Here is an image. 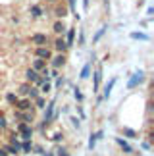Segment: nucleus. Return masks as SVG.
<instances>
[{
  "instance_id": "cd10ccee",
  "label": "nucleus",
  "mask_w": 154,
  "mask_h": 156,
  "mask_svg": "<svg viewBox=\"0 0 154 156\" xmlns=\"http://www.w3.org/2000/svg\"><path fill=\"white\" fill-rule=\"evenodd\" d=\"M73 97H75L77 102H83V93L79 91V89H73Z\"/></svg>"
},
{
  "instance_id": "ea45409f",
  "label": "nucleus",
  "mask_w": 154,
  "mask_h": 156,
  "mask_svg": "<svg viewBox=\"0 0 154 156\" xmlns=\"http://www.w3.org/2000/svg\"><path fill=\"white\" fill-rule=\"evenodd\" d=\"M2 133H4V131H2V129H0V135H2Z\"/></svg>"
},
{
  "instance_id": "f3484780",
  "label": "nucleus",
  "mask_w": 154,
  "mask_h": 156,
  "mask_svg": "<svg viewBox=\"0 0 154 156\" xmlns=\"http://www.w3.org/2000/svg\"><path fill=\"white\" fill-rule=\"evenodd\" d=\"M100 81H102V69L98 68L96 71H94V87H93L94 91H93V93H96L98 89H100Z\"/></svg>"
},
{
  "instance_id": "423d86ee",
  "label": "nucleus",
  "mask_w": 154,
  "mask_h": 156,
  "mask_svg": "<svg viewBox=\"0 0 154 156\" xmlns=\"http://www.w3.org/2000/svg\"><path fill=\"white\" fill-rule=\"evenodd\" d=\"M143 81H145V73H143L141 69H139V71H135L133 77H131V79H129V83H127V89H135L137 85H141Z\"/></svg>"
},
{
  "instance_id": "c756f323",
  "label": "nucleus",
  "mask_w": 154,
  "mask_h": 156,
  "mask_svg": "<svg viewBox=\"0 0 154 156\" xmlns=\"http://www.w3.org/2000/svg\"><path fill=\"white\" fill-rule=\"evenodd\" d=\"M68 4H69V10H72V14L79 20V16H77V12H75V0H68Z\"/></svg>"
},
{
  "instance_id": "412c9836",
  "label": "nucleus",
  "mask_w": 154,
  "mask_h": 156,
  "mask_svg": "<svg viewBox=\"0 0 154 156\" xmlns=\"http://www.w3.org/2000/svg\"><path fill=\"white\" fill-rule=\"evenodd\" d=\"M106 29H108V27H102V29H98V31H96V35H94V39H93V44H96V43H98V41H100V39H102V37H104V33H106Z\"/></svg>"
},
{
  "instance_id": "0eeeda50",
  "label": "nucleus",
  "mask_w": 154,
  "mask_h": 156,
  "mask_svg": "<svg viewBox=\"0 0 154 156\" xmlns=\"http://www.w3.org/2000/svg\"><path fill=\"white\" fill-rule=\"evenodd\" d=\"M35 56L37 58H43V60H48L52 58V50L48 48V46H35Z\"/></svg>"
},
{
  "instance_id": "6ab92c4d",
  "label": "nucleus",
  "mask_w": 154,
  "mask_h": 156,
  "mask_svg": "<svg viewBox=\"0 0 154 156\" xmlns=\"http://www.w3.org/2000/svg\"><path fill=\"white\" fill-rule=\"evenodd\" d=\"M91 62H89V64H85V66H83V69H81V79H89V75H91Z\"/></svg>"
},
{
  "instance_id": "dca6fc26",
  "label": "nucleus",
  "mask_w": 154,
  "mask_h": 156,
  "mask_svg": "<svg viewBox=\"0 0 154 156\" xmlns=\"http://www.w3.org/2000/svg\"><path fill=\"white\" fill-rule=\"evenodd\" d=\"M52 91V85L48 83V79H43V83L39 85V94H48Z\"/></svg>"
},
{
  "instance_id": "f03ea898",
  "label": "nucleus",
  "mask_w": 154,
  "mask_h": 156,
  "mask_svg": "<svg viewBox=\"0 0 154 156\" xmlns=\"http://www.w3.org/2000/svg\"><path fill=\"white\" fill-rule=\"evenodd\" d=\"M16 106V110H19V112H35V106H33V100L31 98H17V102L14 104Z\"/></svg>"
},
{
  "instance_id": "9b49d317",
  "label": "nucleus",
  "mask_w": 154,
  "mask_h": 156,
  "mask_svg": "<svg viewBox=\"0 0 154 156\" xmlns=\"http://www.w3.org/2000/svg\"><path fill=\"white\" fill-rule=\"evenodd\" d=\"M54 16L58 17V20H64V17L68 16V8H66L62 2H56V4H54Z\"/></svg>"
},
{
  "instance_id": "1a4fd4ad",
  "label": "nucleus",
  "mask_w": 154,
  "mask_h": 156,
  "mask_svg": "<svg viewBox=\"0 0 154 156\" xmlns=\"http://www.w3.org/2000/svg\"><path fill=\"white\" fill-rule=\"evenodd\" d=\"M14 116L19 119V122H23V123H29V125L33 123V112H19V110H14Z\"/></svg>"
},
{
  "instance_id": "e433bc0d",
  "label": "nucleus",
  "mask_w": 154,
  "mask_h": 156,
  "mask_svg": "<svg viewBox=\"0 0 154 156\" xmlns=\"http://www.w3.org/2000/svg\"><path fill=\"white\" fill-rule=\"evenodd\" d=\"M0 156H8V152H6V148H0Z\"/></svg>"
},
{
  "instance_id": "b1692460",
  "label": "nucleus",
  "mask_w": 154,
  "mask_h": 156,
  "mask_svg": "<svg viewBox=\"0 0 154 156\" xmlns=\"http://www.w3.org/2000/svg\"><path fill=\"white\" fill-rule=\"evenodd\" d=\"M123 135H127L129 137V139H139V133H137V131H133V129H123Z\"/></svg>"
},
{
  "instance_id": "39448f33",
  "label": "nucleus",
  "mask_w": 154,
  "mask_h": 156,
  "mask_svg": "<svg viewBox=\"0 0 154 156\" xmlns=\"http://www.w3.org/2000/svg\"><path fill=\"white\" fill-rule=\"evenodd\" d=\"M31 44H35V46H48V35L46 33H33L31 35Z\"/></svg>"
},
{
  "instance_id": "c9c22d12",
  "label": "nucleus",
  "mask_w": 154,
  "mask_h": 156,
  "mask_svg": "<svg viewBox=\"0 0 154 156\" xmlns=\"http://www.w3.org/2000/svg\"><path fill=\"white\" fill-rule=\"evenodd\" d=\"M77 112H79V116H81V119L85 118V114H83V110H81V106H77Z\"/></svg>"
},
{
  "instance_id": "f257e3e1",
  "label": "nucleus",
  "mask_w": 154,
  "mask_h": 156,
  "mask_svg": "<svg viewBox=\"0 0 154 156\" xmlns=\"http://www.w3.org/2000/svg\"><path fill=\"white\" fill-rule=\"evenodd\" d=\"M46 108V110H44V118H43V125H40V127H46V125H48L50 122H52V119H54V110H56V102H54V100H52V102H48V104H46L44 106Z\"/></svg>"
},
{
  "instance_id": "473e14b6",
  "label": "nucleus",
  "mask_w": 154,
  "mask_h": 156,
  "mask_svg": "<svg viewBox=\"0 0 154 156\" xmlns=\"http://www.w3.org/2000/svg\"><path fill=\"white\" fill-rule=\"evenodd\" d=\"M64 83H66V81H64V77H58V79H56V89L64 87Z\"/></svg>"
},
{
  "instance_id": "4c0bfd02",
  "label": "nucleus",
  "mask_w": 154,
  "mask_h": 156,
  "mask_svg": "<svg viewBox=\"0 0 154 156\" xmlns=\"http://www.w3.org/2000/svg\"><path fill=\"white\" fill-rule=\"evenodd\" d=\"M48 4H56V2H60V0H46Z\"/></svg>"
},
{
  "instance_id": "ddd939ff",
  "label": "nucleus",
  "mask_w": 154,
  "mask_h": 156,
  "mask_svg": "<svg viewBox=\"0 0 154 156\" xmlns=\"http://www.w3.org/2000/svg\"><path fill=\"white\" fill-rule=\"evenodd\" d=\"M116 143H117V145L121 147V151H123V154H133V147L129 145L127 141H123L121 137H117V139H116Z\"/></svg>"
},
{
  "instance_id": "a878e982",
  "label": "nucleus",
  "mask_w": 154,
  "mask_h": 156,
  "mask_svg": "<svg viewBox=\"0 0 154 156\" xmlns=\"http://www.w3.org/2000/svg\"><path fill=\"white\" fill-rule=\"evenodd\" d=\"M131 39H139V41H149V35H145V33H131Z\"/></svg>"
},
{
  "instance_id": "393cba45",
  "label": "nucleus",
  "mask_w": 154,
  "mask_h": 156,
  "mask_svg": "<svg viewBox=\"0 0 154 156\" xmlns=\"http://www.w3.org/2000/svg\"><path fill=\"white\" fill-rule=\"evenodd\" d=\"M96 141H98L96 133H93L91 137H89V151H93V148H94V145H96Z\"/></svg>"
},
{
  "instance_id": "7ed1b4c3",
  "label": "nucleus",
  "mask_w": 154,
  "mask_h": 156,
  "mask_svg": "<svg viewBox=\"0 0 154 156\" xmlns=\"http://www.w3.org/2000/svg\"><path fill=\"white\" fill-rule=\"evenodd\" d=\"M25 79H27V83H31V85H35V87H39L40 83H43V77H40L39 71H35L33 68L25 69Z\"/></svg>"
},
{
  "instance_id": "4468645a",
  "label": "nucleus",
  "mask_w": 154,
  "mask_h": 156,
  "mask_svg": "<svg viewBox=\"0 0 154 156\" xmlns=\"http://www.w3.org/2000/svg\"><path fill=\"white\" fill-rule=\"evenodd\" d=\"M73 41H75V27H68L66 29V43H68V48L73 46Z\"/></svg>"
},
{
  "instance_id": "4be33fe9",
  "label": "nucleus",
  "mask_w": 154,
  "mask_h": 156,
  "mask_svg": "<svg viewBox=\"0 0 154 156\" xmlns=\"http://www.w3.org/2000/svg\"><path fill=\"white\" fill-rule=\"evenodd\" d=\"M6 102H8L10 106H14L17 102V94L16 93H8V94H6Z\"/></svg>"
},
{
  "instance_id": "6e6552de",
  "label": "nucleus",
  "mask_w": 154,
  "mask_h": 156,
  "mask_svg": "<svg viewBox=\"0 0 154 156\" xmlns=\"http://www.w3.org/2000/svg\"><path fill=\"white\" fill-rule=\"evenodd\" d=\"M44 14L46 12H44V8L40 4H31L29 6V16H31L33 20H39V17H43Z\"/></svg>"
},
{
  "instance_id": "a211bd4d",
  "label": "nucleus",
  "mask_w": 154,
  "mask_h": 156,
  "mask_svg": "<svg viewBox=\"0 0 154 156\" xmlns=\"http://www.w3.org/2000/svg\"><path fill=\"white\" fill-rule=\"evenodd\" d=\"M19 135H21V139H23V141H31V139H33V129H31V125H27V127L23 129Z\"/></svg>"
},
{
  "instance_id": "f8f14e48",
  "label": "nucleus",
  "mask_w": 154,
  "mask_h": 156,
  "mask_svg": "<svg viewBox=\"0 0 154 156\" xmlns=\"http://www.w3.org/2000/svg\"><path fill=\"white\" fill-rule=\"evenodd\" d=\"M66 23H64V20H56L54 23H52V31H54L56 35H64L66 33Z\"/></svg>"
},
{
  "instance_id": "2f4dec72",
  "label": "nucleus",
  "mask_w": 154,
  "mask_h": 156,
  "mask_svg": "<svg viewBox=\"0 0 154 156\" xmlns=\"http://www.w3.org/2000/svg\"><path fill=\"white\" fill-rule=\"evenodd\" d=\"M56 156H69V152L66 151V148H58V151H56Z\"/></svg>"
},
{
  "instance_id": "9d476101",
  "label": "nucleus",
  "mask_w": 154,
  "mask_h": 156,
  "mask_svg": "<svg viewBox=\"0 0 154 156\" xmlns=\"http://www.w3.org/2000/svg\"><path fill=\"white\" fill-rule=\"evenodd\" d=\"M54 50L56 52H66L68 50V43H66V39H64V35H58V37L54 39Z\"/></svg>"
},
{
  "instance_id": "58836bf2",
  "label": "nucleus",
  "mask_w": 154,
  "mask_h": 156,
  "mask_svg": "<svg viewBox=\"0 0 154 156\" xmlns=\"http://www.w3.org/2000/svg\"><path fill=\"white\" fill-rule=\"evenodd\" d=\"M44 156H54V154H52V152H46V154H44Z\"/></svg>"
},
{
  "instance_id": "aec40b11",
  "label": "nucleus",
  "mask_w": 154,
  "mask_h": 156,
  "mask_svg": "<svg viewBox=\"0 0 154 156\" xmlns=\"http://www.w3.org/2000/svg\"><path fill=\"white\" fill-rule=\"evenodd\" d=\"M33 102H35V106H37V108H40V110L46 106V100H44V97H40V94H39L37 98H33Z\"/></svg>"
},
{
  "instance_id": "bb28decb",
  "label": "nucleus",
  "mask_w": 154,
  "mask_h": 156,
  "mask_svg": "<svg viewBox=\"0 0 154 156\" xmlns=\"http://www.w3.org/2000/svg\"><path fill=\"white\" fill-rule=\"evenodd\" d=\"M31 148H33V143H31V141H25V143L21 145V152H29Z\"/></svg>"
},
{
  "instance_id": "72a5a7b5",
  "label": "nucleus",
  "mask_w": 154,
  "mask_h": 156,
  "mask_svg": "<svg viewBox=\"0 0 154 156\" xmlns=\"http://www.w3.org/2000/svg\"><path fill=\"white\" fill-rule=\"evenodd\" d=\"M72 123H73V127H77V129L81 127V119H77V118H72Z\"/></svg>"
},
{
  "instance_id": "2eb2a0df",
  "label": "nucleus",
  "mask_w": 154,
  "mask_h": 156,
  "mask_svg": "<svg viewBox=\"0 0 154 156\" xmlns=\"http://www.w3.org/2000/svg\"><path fill=\"white\" fill-rule=\"evenodd\" d=\"M46 64H48L46 60H43V58H35V60H33V66H31V68H33L35 71H40V69H44V68H46Z\"/></svg>"
},
{
  "instance_id": "f704fd0d",
  "label": "nucleus",
  "mask_w": 154,
  "mask_h": 156,
  "mask_svg": "<svg viewBox=\"0 0 154 156\" xmlns=\"http://www.w3.org/2000/svg\"><path fill=\"white\" fill-rule=\"evenodd\" d=\"M83 43H85V35L81 33V35H79V46H83Z\"/></svg>"
},
{
  "instance_id": "7c9ffc66",
  "label": "nucleus",
  "mask_w": 154,
  "mask_h": 156,
  "mask_svg": "<svg viewBox=\"0 0 154 156\" xmlns=\"http://www.w3.org/2000/svg\"><path fill=\"white\" fill-rule=\"evenodd\" d=\"M64 139V133H60V131H58V133H54V137H52V141L54 143H60Z\"/></svg>"
},
{
  "instance_id": "c85d7f7f",
  "label": "nucleus",
  "mask_w": 154,
  "mask_h": 156,
  "mask_svg": "<svg viewBox=\"0 0 154 156\" xmlns=\"http://www.w3.org/2000/svg\"><path fill=\"white\" fill-rule=\"evenodd\" d=\"M6 127H8V119H6L4 116H2V112H0V129H6Z\"/></svg>"
},
{
  "instance_id": "a19ab883",
  "label": "nucleus",
  "mask_w": 154,
  "mask_h": 156,
  "mask_svg": "<svg viewBox=\"0 0 154 156\" xmlns=\"http://www.w3.org/2000/svg\"><path fill=\"white\" fill-rule=\"evenodd\" d=\"M0 87H2V83H0Z\"/></svg>"
},
{
  "instance_id": "20e7f679",
  "label": "nucleus",
  "mask_w": 154,
  "mask_h": 156,
  "mask_svg": "<svg viewBox=\"0 0 154 156\" xmlns=\"http://www.w3.org/2000/svg\"><path fill=\"white\" fill-rule=\"evenodd\" d=\"M50 66H52V69H60L66 66V54L64 52H58V54H52V58L48 60Z\"/></svg>"
},
{
  "instance_id": "5701e85b",
  "label": "nucleus",
  "mask_w": 154,
  "mask_h": 156,
  "mask_svg": "<svg viewBox=\"0 0 154 156\" xmlns=\"http://www.w3.org/2000/svg\"><path fill=\"white\" fill-rule=\"evenodd\" d=\"M114 85H116V79H112L108 85L104 87V98H108V97H110V93H112V89H114Z\"/></svg>"
}]
</instances>
